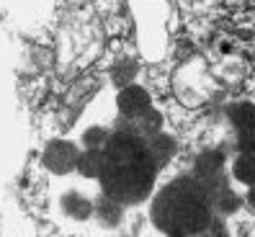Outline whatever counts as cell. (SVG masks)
I'll list each match as a JSON object with an SVG mask.
<instances>
[{
    "mask_svg": "<svg viewBox=\"0 0 255 237\" xmlns=\"http://www.w3.org/2000/svg\"><path fill=\"white\" fill-rule=\"evenodd\" d=\"M157 168L160 165L149 152L147 139L116 126L109 142L103 144V168L98 175L103 194L122 206L137 204L152 191Z\"/></svg>",
    "mask_w": 255,
    "mask_h": 237,
    "instance_id": "6da1fadb",
    "label": "cell"
},
{
    "mask_svg": "<svg viewBox=\"0 0 255 237\" xmlns=\"http://www.w3.org/2000/svg\"><path fill=\"white\" fill-rule=\"evenodd\" d=\"M152 225L168 237L206 235L214 222V201L196 175L175 178L152 201Z\"/></svg>",
    "mask_w": 255,
    "mask_h": 237,
    "instance_id": "7a4b0ae2",
    "label": "cell"
},
{
    "mask_svg": "<svg viewBox=\"0 0 255 237\" xmlns=\"http://www.w3.org/2000/svg\"><path fill=\"white\" fill-rule=\"evenodd\" d=\"M80 155L83 152L72 142H67V139H52L47 147H44V157L41 160H44V168H49L52 173L65 175V173L78 170Z\"/></svg>",
    "mask_w": 255,
    "mask_h": 237,
    "instance_id": "3957f363",
    "label": "cell"
},
{
    "mask_svg": "<svg viewBox=\"0 0 255 237\" xmlns=\"http://www.w3.org/2000/svg\"><path fill=\"white\" fill-rule=\"evenodd\" d=\"M149 109H152V98L144 88L139 85H127L119 93V111H122V118H139L144 116Z\"/></svg>",
    "mask_w": 255,
    "mask_h": 237,
    "instance_id": "277c9868",
    "label": "cell"
},
{
    "mask_svg": "<svg viewBox=\"0 0 255 237\" xmlns=\"http://www.w3.org/2000/svg\"><path fill=\"white\" fill-rule=\"evenodd\" d=\"M147 144H149V152H152L157 165H165V162L173 157V152H175L173 139L168 134H162V131H160V134H155L152 139H147Z\"/></svg>",
    "mask_w": 255,
    "mask_h": 237,
    "instance_id": "5b68a950",
    "label": "cell"
},
{
    "mask_svg": "<svg viewBox=\"0 0 255 237\" xmlns=\"http://www.w3.org/2000/svg\"><path fill=\"white\" fill-rule=\"evenodd\" d=\"M62 209L65 214H70L72 219H88L93 214V204L88 201V199H80L78 194H67L62 199Z\"/></svg>",
    "mask_w": 255,
    "mask_h": 237,
    "instance_id": "8992f818",
    "label": "cell"
},
{
    "mask_svg": "<svg viewBox=\"0 0 255 237\" xmlns=\"http://www.w3.org/2000/svg\"><path fill=\"white\" fill-rule=\"evenodd\" d=\"M98 217L106 222V225H116V222L122 219V204L103 194V199L98 201Z\"/></svg>",
    "mask_w": 255,
    "mask_h": 237,
    "instance_id": "52a82bcc",
    "label": "cell"
}]
</instances>
